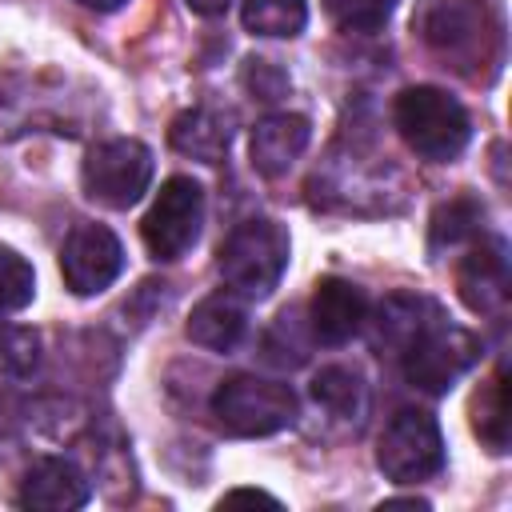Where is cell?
<instances>
[{"label":"cell","instance_id":"cell-6","mask_svg":"<svg viewBox=\"0 0 512 512\" xmlns=\"http://www.w3.org/2000/svg\"><path fill=\"white\" fill-rule=\"evenodd\" d=\"M376 464L396 484H420L444 468V436L436 416L420 408H400L376 444Z\"/></svg>","mask_w":512,"mask_h":512},{"label":"cell","instance_id":"cell-26","mask_svg":"<svg viewBox=\"0 0 512 512\" xmlns=\"http://www.w3.org/2000/svg\"><path fill=\"white\" fill-rule=\"evenodd\" d=\"M76 4H84V8H92V12H116V8H124L128 0H76Z\"/></svg>","mask_w":512,"mask_h":512},{"label":"cell","instance_id":"cell-9","mask_svg":"<svg viewBox=\"0 0 512 512\" xmlns=\"http://www.w3.org/2000/svg\"><path fill=\"white\" fill-rule=\"evenodd\" d=\"M124 268V248L112 228L104 224H76L60 248V276L76 296H96L104 292Z\"/></svg>","mask_w":512,"mask_h":512},{"label":"cell","instance_id":"cell-18","mask_svg":"<svg viewBox=\"0 0 512 512\" xmlns=\"http://www.w3.org/2000/svg\"><path fill=\"white\" fill-rule=\"evenodd\" d=\"M312 396H316V404H324L332 416H344V420H360L368 408V388H364L360 372L348 364L320 368L312 376Z\"/></svg>","mask_w":512,"mask_h":512},{"label":"cell","instance_id":"cell-2","mask_svg":"<svg viewBox=\"0 0 512 512\" xmlns=\"http://www.w3.org/2000/svg\"><path fill=\"white\" fill-rule=\"evenodd\" d=\"M392 120H396V132L404 136V144L432 164L456 160L472 140V120H468L464 104L432 84L404 88L392 104Z\"/></svg>","mask_w":512,"mask_h":512},{"label":"cell","instance_id":"cell-23","mask_svg":"<svg viewBox=\"0 0 512 512\" xmlns=\"http://www.w3.org/2000/svg\"><path fill=\"white\" fill-rule=\"evenodd\" d=\"M244 84L256 92V100H276L288 92V76L268 60H244Z\"/></svg>","mask_w":512,"mask_h":512},{"label":"cell","instance_id":"cell-11","mask_svg":"<svg viewBox=\"0 0 512 512\" xmlns=\"http://www.w3.org/2000/svg\"><path fill=\"white\" fill-rule=\"evenodd\" d=\"M308 320H312V336L320 344H348L364 324H368V296L340 276H324L312 288L308 300Z\"/></svg>","mask_w":512,"mask_h":512},{"label":"cell","instance_id":"cell-14","mask_svg":"<svg viewBox=\"0 0 512 512\" xmlns=\"http://www.w3.org/2000/svg\"><path fill=\"white\" fill-rule=\"evenodd\" d=\"M244 328H248V312H244V296H236V292L204 296L188 312V324H184L188 340L208 348V352H232L240 344Z\"/></svg>","mask_w":512,"mask_h":512},{"label":"cell","instance_id":"cell-19","mask_svg":"<svg viewBox=\"0 0 512 512\" xmlns=\"http://www.w3.org/2000/svg\"><path fill=\"white\" fill-rule=\"evenodd\" d=\"M480 220H484V208L476 196H456V200L440 204L432 212V224H428V248L444 252L456 244H472L480 236Z\"/></svg>","mask_w":512,"mask_h":512},{"label":"cell","instance_id":"cell-7","mask_svg":"<svg viewBox=\"0 0 512 512\" xmlns=\"http://www.w3.org/2000/svg\"><path fill=\"white\" fill-rule=\"evenodd\" d=\"M420 28H424L428 48H436L444 60H456V64L496 60L500 32L484 0H432Z\"/></svg>","mask_w":512,"mask_h":512},{"label":"cell","instance_id":"cell-5","mask_svg":"<svg viewBox=\"0 0 512 512\" xmlns=\"http://www.w3.org/2000/svg\"><path fill=\"white\" fill-rule=\"evenodd\" d=\"M152 172H156L152 148L140 144V140H132V136H116V140L96 144L84 156L80 180H84L88 200L124 212V208L140 204V196L152 184Z\"/></svg>","mask_w":512,"mask_h":512},{"label":"cell","instance_id":"cell-16","mask_svg":"<svg viewBox=\"0 0 512 512\" xmlns=\"http://www.w3.org/2000/svg\"><path fill=\"white\" fill-rule=\"evenodd\" d=\"M432 320H440V308L428 296H412V292H392L384 296L380 312H376V348H392L400 352L416 332H424Z\"/></svg>","mask_w":512,"mask_h":512},{"label":"cell","instance_id":"cell-22","mask_svg":"<svg viewBox=\"0 0 512 512\" xmlns=\"http://www.w3.org/2000/svg\"><path fill=\"white\" fill-rule=\"evenodd\" d=\"M400 0H324V12L344 32H376L396 12Z\"/></svg>","mask_w":512,"mask_h":512},{"label":"cell","instance_id":"cell-15","mask_svg":"<svg viewBox=\"0 0 512 512\" xmlns=\"http://www.w3.org/2000/svg\"><path fill=\"white\" fill-rule=\"evenodd\" d=\"M168 140L176 152L192 156V160H204V164H220L224 152H228V140H232V128H228V116L212 112V108H188L172 120L168 128Z\"/></svg>","mask_w":512,"mask_h":512},{"label":"cell","instance_id":"cell-12","mask_svg":"<svg viewBox=\"0 0 512 512\" xmlns=\"http://www.w3.org/2000/svg\"><path fill=\"white\" fill-rule=\"evenodd\" d=\"M16 504L32 508V512H72V508L88 504V480L72 460L44 456L24 472Z\"/></svg>","mask_w":512,"mask_h":512},{"label":"cell","instance_id":"cell-13","mask_svg":"<svg viewBox=\"0 0 512 512\" xmlns=\"http://www.w3.org/2000/svg\"><path fill=\"white\" fill-rule=\"evenodd\" d=\"M308 140H312L308 116H300V112H272V116H264L252 128V144H248L252 168L260 176H284L304 156Z\"/></svg>","mask_w":512,"mask_h":512},{"label":"cell","instance_id":"cell-24","mask_svg":"<svg viewBox=\"0 0 512 512\" xmlns=\"http://www.w3.org/2000/svg\"><path fill=\"white\" fill-rule=\"evenodd\" d=\"M228 504H280L272 492H264V488H232V492H224L220 496V508H228Z\"/></svg>","mask_w":512,"mask_h":512},{"label":"cell","instance_id":"cell-20","mask_svg":"<svg viewBox=\"0 0 512 512\" xmlns=\"http://www.w3.org/2000/svg\"><path fill=\"white\" fill-rule=\"evenodd\" d=\"M308 24L304 0H244V28L252 36H300Z\"/></svg>","mask_w":512,"mask_h":512},{"label":"cell","instance_id":"cell-1","mask_svg":"<svg viewBox=\"0 0 512 512\" xmlns=\"http://www.w3.org/2000/svg\"><path fill=\"white\" fill-rule=\"evenodd\" d=\"M288 256H292L288 228L268 216H256L228 232V240L216 252V272L228 284V292L244 300H264L280 284Z\"/></svg>","mask_w":512,"mask_h":512},{"label":"cell","instance_id":"cell-8","mask_svg":"<svg viewBox=\"0 0 512 512\" xmlns=\"http://www.w3.org/2000/svg\"><path fill=\"white\" fill-rule=\"evenodd\" d=\"M200 224H204V188L192 176H168L148 216L140 220V236L152 260H180L196 244Z\"/></svg>","mask_w":512,"mask_h":512},{"label":"cell","instance_id":"cell-27","mask_svg":"<svg viewBox=\"0 0 512 512\" xmlns=\"http://www.w3.org/2000/svg\"><path fill=\"white\" fill-rule=\"evenodd\" d=\"M380 508H428V500H420V496H400V500H384Z\"/></svg>","mask_w":512,"mask_h":512},{"label":"cell","instance_id":"cell-10","mask_svg":"<svg viewBox=\"0 0 512 512\" xmlns=\"http://www.w3.org/2000/svg\"><path fill=\"white\" fill-rule=\"evenodd\" d=\"M460 300L472 312H500L508 300V248L500 236H476L456 264Z\"/></svg>","mask_w":512,"mask_h":512},{"label":"cell","instance_id":"cell-3","mask_svg":"<svg viewBox=\"0 0 512 512\" xmlns=\"http://www.w3.org/2000/svg\"><path fill=\"white\" fill-rule=\"evenodd\" d=\"M212 416L232 436H272L296 420V392L280 380L228 376L212 392Z\"/></svg>","mask_w":512,"mask_h":512},{"label":"cell","instance_id":"cell-4","mask_svg":"<svg viewBox=\"0 0 512 512\" xmlns=\"http://www.w3.org/2000/svg\"><path fill=\"white\" fill-rule=\"evenodd\" d=\"M480 360V340L468 328L448 324L444 316L432 320L424 332H416L404 348H400V364H404V380L420 392H448L472 364Z\"/></svg>","mask_w":512,"mask_h":512},{"label":"cell","instance_id":"cell-21","mask_svg":"<svg viewBox=\"0 0 512 512\" xmlns=\"http://www.w3.org/2000/svg\"><path fill=\"white\" fill-rule=\"evenodd\" d=\"M32 296H36V272H32V264L16 248L0 244V316L28 308Z\"/></svg>","mask_w":512,"mask_h":512},{"label":"cell","instance_id":"cell-25","mask_svg":"<svg viewBox=\"0 0 512 512\" xmlns=\"http://www.w3.org/2000/svg\"><path fill=\"white\" fill-rule=\"evenodd\" d=\"M192 12H200V16H220V12H228V4L232 0H184Z\"/></svg>","mask_w":512,"mask_h":512},{"label":"cell","instance_id":"cell-17","mask_svg":"<svg viewBox=\"0 0 512 512\" xmlns=\"http://www.w3.org/2000/svg\"><path fill=\"white\" fill-rule=\"evenodd\" d=\"M472 432L488 452H508V384H504V364L480 384L472 396Z\"/></svg>","mask_w":512,"mask_h":512}]
</instances>
